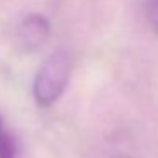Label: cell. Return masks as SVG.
Instances as JSON below:
<instances>
[{
	"label": "cell",
	"instance_id": "obj_1",
	"mask_svg": "<svg viewBox=\"0 0 158 158\" xmlns=\"http://www.w3.org/2000/svg\"><path fill=\"white\" fill-rule=\"evenodd\" d=\"M72 75V58L65 49L55 51L34 77L32 95L38 106L49 107L63 95Z\"/></svg>",
	"mask_w": 158,
	"mask_h": 158
},
{
	"label": "cell",
	"instance_id": "obj_2",
	"mask_svg": "<svg viewBox=\"0 0 158 158\" xmlns=\"http://www.w3.org/2000/svg\"><path fill=\"white\" fill-rule=\"evenodd\" d=\"M51 26L49 21L41 14H29L19 22L15 31V41L19 49L31 53L39 49L49 38Z\"/></svg>",
	"mask_w": 158,
	"mask_h": 158
},
{
	"label": "cell",
	"instance_id": "obj_3",
	"mask_svg": "<svg viewBox=\"0 0 158 158\" xmlns=\"http://www.w3.org/2000/svg\"><path fill=\"white\" fill-rule=\"evenodd\" d=\"M17 156V143L14 134L0 116V158H15Z\"/></svg>",
	"mask_w": 158,
	"mask_h": 158
},
{
	"label": "cell",
	"instance_id": "obj_4",
	"mask_svg": "<svg viewBox=\"0 0 158 158\" xmlns=\"http://www.w3.org/2000/svg\"><path fill=\"white\" fill-rule=\"evenodd\" d=\"M143 5L148 24L153 29V32L158 34V0H143Z\"/></svg>",
	"mask_w": 158,
	"mask_h": 158
},
{
	"label": "cell",
	"instance_id": "obj_5",
	"mask_svg": "<svg viewBox=\"0 0 158 158\" xmlns=\"http://www.w3.org/2000/svg\"><path fill=\"white\" fill-rule=\"evenodd\" d=\"M107 158H133L131 155H126V153H116V155H109Z\"/></svg>",
	"mask_w": 158,
	"mask_h": 158
}]
</instances>
